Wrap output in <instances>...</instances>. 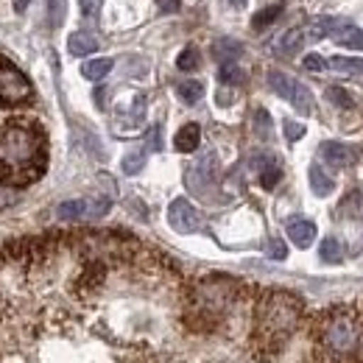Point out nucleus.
Returning a JSON list of instances; mask_svg holds the SVG:
<instances>
[{"label": "nucleus", "instance_id": "nucleus-21", "mask_svg": "<svg viewBox=\"0 0 363 363\" xmlns=\"http://www.w3.org/2000/svg\"><path fill=\"white\" fill-rule=\"evenodd\" d=\"M177 95H179L184 104H199V101H201V95H204V84H201V82H196V79H190V82H179V84H177Z\"/></svg>", "mask_w": 363, "mask_h": 363}, {"label": "nucleus", "instance_id": "nucleus-10", "mask_svg": "<svg viewBox=\"0 0 363 363\" xmlns=\"http://www.w3.org/2000/svg\"><path fill=\"white\" fill-rule=\"evenodd\" d=\"M199 143H201V126L199 123H184L174 137V145L182 154H193L199 148Z\"/></svg>", "mask_w": 363, "mask_h": 363}, {"label": "nucleus", "instance_id": "nucleus-8", "mask_svg": "<svg viewBox=\"0 0 363 363\" xmlns=\"http://www.w3.org/2000/svg\"><path fill=\"white\" fill-rule=\"evenodd\" d=\"M285 232H288L291 243H296L299 249H308V246L316 240V224L308 221V218H291Z\"/></svg>", "mask_w": 363, "mask_h": 363}, {"label": "nucleus", "instance_id": "nucleus-15", "mask_svg": "<svg viewBox=\"0 0 363 363\" xmlns=\"http://www.w3.org/2000/svg\"><path fill=\"white\" fill-rule=\"evenodd\" d=\"M305 45V31L302 28H291V31H285L282 37H279V43H277V50L282 53V56H296L299 50Z\"/></svg>", "mask_w": 363, "mask_h": 363}, {"label": "nucleus", "instance_id": "nucleus-13", "mask_svg": "<svg viewBox=\"0 0 363 363\" xmlns=\"http://www.w3.org/2000/svg\"><path fill=\"white\" fill-rule=\"evenodd\" d=\"M67 50L73 53V56H90L98 50V40L87 34V31H76V34H70V40H67Z\"/></svg>", "mask_w": 363, "mask_h": 363}, {"label": "nucleus", "instance_id": "nucleus-14", "mask_svg": "<svg viewBox=\"0 0 363 363\" xmlns=\"http://www.w3.org/2000/svg\"><path fill=\"white\" fill-rule=\"evenodd\" d=\"M115 67V62L112 59H106V56H101V59H90V62H84L82 65V76L87 79V82H101V79H106L109 76V70Z\"/></svg>", "mask_w": 363, "mask_h": 363}, {"label": "nucleus", "instance_id": "nucleus-35", "mask_svg": "<svg viewBox=\"0 0 363 363\" xmlns=\"http://www.w3.org/2000/svg\"><path fill=\"white\" fill-rule=\"evenodd\" d=\"M160 6H162V11H177L179 0H160Z\"/></svg>", "mask_w": 363, "mask_h": 363}, {"label": "nucleus", "instance_id": "nucleus-3", "mask_svg": "<svg viewBox=\"0 0 363 363\" xmlns=\"http://www.w3.org/2000/svg\"><path fill=\"white\" fill-rule=\"evenodd\" d=\"M34 98V87L23 70H17L11 62L0 59V104L17 106Z\"/></svg>", "mask_w": 363, "mask_h": 363}, {"label": "nucleus", "instance_id": "nucleus-20", "mask_svg": "<svg viewBox=\"0 0 363 363\" xmlns=\"http://www.w3.org/2000/svg\"><path fill=\"white\" fill-rule=\"evenodd\" d=\"M327 67H333L335 73H363V59H355V56H333L327 62Z\"/></svg>", "mask_w": 363, "mask_h": 363}, {"label": "nucleus", "instance_id": "nucleus-4", "mask_svg": "<svg viewBox=\"0 0 363 363\" xmlns=\"http://www.w3.org/2000/svg\"><path fill=\"white\" fill-rule=\"evenodd\" d=\"M168 224L171 229H177L179 235H193L204 227L201 221V213L187 201V199H174L168 204Z\"/></svg>", "mask_w": 363, "mask_h": 363}, {"label": "nucleus", "instance_id": "nucleus-5", "mask_svg": "<svg viewBox=\"0 0 363 363\" xmlns=\"http://www.w3.org/2000/svg\"><path fill=\"white\" fill-rule=\"evenodd\" d=\"M216 179V154L207 151L199 157V162L187 171V187L196 193H207V187Z\"/></svg>", "mask_w": 363, "mask_h": 363}, {"label": "nucleus", "instance_id": "nucleus-38", "mask_svg": "<svg viewBox=\"0 0 363 363\" xmlns=\"http://www.w3.org/2000/svg\"><path fill=\"white\" fill-rule=\"evenodd\" d=\"M229 6H235V9H243V6H246V0H229Z\"/></svg>", "mask_w": 363, "mask_h": 363}, {"label": "nucleus", "instance_id": "nucleus-30", "mask_svg": "<svg viewBox=\"0 0 363 363\" xmlns=\"http://www.w3.org/2000/svg\"><path fill=\"white\" fill-rule=\"evenodd\" d=\"M282 129H285V140H291V143H296V140H302V137H305V126H302V123H296V121H285V123H282Z\"/></svg>", "mask_w": 363, "mask_h": 363}, {"label": "nucleus", "instance_id": "nucleus-34", "mask_svg": "<svg viewBox=\"0 0 363 363\" xmlns=\"http://www.w3.org/2000/svg\"><path fill=\"white\" fill-rule=\"evenodd\" d=\"M95 6H98V0H82V9H84V14H87V17L95 14Z\"/></svg>", "mask_w": 363, "mask_h": 363}, {"label": "nucleus", "instance_id": "nucleus-9", "mask_svg": "<svg viewBox=\"0 0 363 363\" xmlns=\"http://www.w3.org/2000/svg\"><path fill=\"white\" fill-rule=\"evenodd\" d=\"M321 160L333 168H347L352 162V151L344 143H321Z\"/></svg>", "mask_w": 363, "mask_h": 363}, {"label": "nucleus", "instance_id": "nucleus-27", "mask_svg": "<svg viewBox=\"0 0 363 363\" xmlns=\"http://www.w3.org/2000/svg\"><path fill=\"white\" fill-rule=\"evenodd\" d=\"M255 132H257L260 140H269L272 137V118H269L266 109H257V115H255Z\"/></svg>", "mask_w": 363, "mask_h": 363}, {"label": "nucleus", "instance_id": "nucleus-17", "mask_svg": "<svg viewBox=\"0 0 363 363\" xmlns=\"http://www.w3.org/2000/svg\"><path fill=\"white\" fill-rule=\"evenodd\" d=\"M291 104H294V109L302 112V115H313V109H316V104H313V92L308 90L305 84H299V82H296V90H294V95H291Z\"/></svg>", "mask_w": 363, "mask_h": 363}, {"label": "nucleus", "instance_id": "nucleus-26", "mask_svg": "<svg viewBox=\"0 0 363 363\" xmlns=\"http://www.w3.org/2000/svg\"><path fill=\"white\" fill-rule=\"evenodd\" d=\"M327 98H330V104H335L338 109H352V106H355V98L344 90V87H330V90H327Z\"/></svg>", "mask_w": 363, "mask_h": 363}, {"label": "nucleus", "instance_id": "nucleus-23", "mask_svg": "<svg viewBox=\"0 0 363 363\" xmlns=\"http://www.w3.org/2000/svg\"><path fill=\"white\" fill-rule=\"evenodd\" d=\"M199 65H201V56H199V48H184L179 53V59H177V67H179L182 73H190V70H199Z\"/></svg>", "mask_w": 363, "mask_h": 363}, {"label": "nucleus", "instance_id": "nucleus-31", "mask_svg": "<svg viewBox=\"0 0 363 363\" xmlns=\"http://www.w3.org/2000/svg\"><path fill=\"white\" fill-rule=\"evenodd\" d=\"M277 14H279V6H272V9H266L263 14H257V17H255V28H263V26H269L272 20H277Z\"/></svg>", "mask_w": 363, "mask_h": 363}, {"label": "nucleus", "instance_id": "nucleus-32", "mask_svg": "<svg viewBox=\"0 0 363 363\" xmlns=\"http://www.w3.org/2000/svg\"><path fill=\"white\" fill-rule=\"evenodd\" d=\"M269 257H274V260H285V257H288V249H285L282 240L274 238L272 243H269Z\"/></svg>", "mask_w": 363, "mask_h": 363}, {"label": "nucleus", "instance_id": "nucleus-19", "mask_svg": "<svg viewBox=\"0 0 363 363\" xmlns=\"http://www.w3.org/2000/svg\"><path fill=\"white\" fill-rule=\"evenodd\" d=\"M333 26H335L333 17H313L308 23V28H305V40H324L333 31Z\"/></svg>", "mask_w": 363, "mask_h": 363}, {"label": "nucleus", "instance_id": "nucleus-2", "mask_svg": "<svg viewBox=\"0 0 363 363\" xmlns=\"http://www.w3.org/2000/svg\"><path fill=\"white\" fill-rule=\"evenodd\" d=\"M296 321H299V302L285 294H272L260 305V313H257V327L266 341L288 338L291 330L296 327Z\"/></svg>", "mask_w": 363, "mask_h": 363}, {"label": "nucleus", "instance_id": "nucleus-37", "mask_svg": "<svg viewBox=\"0 0 363 363\" xmlns=\"http://www.w3.org/2000/svg\"><path fill=\"white\" fill-rule=\"evenodd\" d=\"M151 148H160V129H151Z\"/></svg>", "mask_w": 363, "mask_h": 363}, {"label": "nucleus", "instance_id": "nucleus-28", "mask_svg": "<svg viewBox=\"0 0 363 363\" xmlns=\"http://www.w3.org/2000/svg\"><path fill=\"white\" fill-rule=\"evenodd\" d=\"M279 179H282V171H279V165H277V162H269V168L260 174V184H263L266 190H274Z\"/></svg>", "mask_w": 363, "mask_h": 363}, {"label": "nucleus", "instance_id": "nucleus-36", "mask_svg": "<svg viewBox=\"0 0 363 363\" xmlns=\"http://www.w3.org/2000/svg\"><path fill=\"white\" fill-rule=\"evenodd\" d=\"M28 3H31V0H14V11H17V14H23V11L28 9Z\"/></svg>", "mask_w": 363, "mask_h": 363}, {"label": "nucleus", "instance_id": "nucleus-33", "mask_svg": "<svg viewBox=\"0 0 363 363\" xmlns=\"http://www.w3.org/2000/svg\"><path fill=\"white\" fill-rule=\"evenodd\" d=\"M302 65H305V70H313V73H318V70H324V67H327V62H324L318 53L305 56V62H302Z\"/></svg>", "mask_w": 363, "mask_h": 363}, {"label": "nucleus", "instance_id": "nucleus-18", "mask_svg": "<svg viewBox=\"0 0 363 363\" xmlns=\"http://www.w3.org/2000/svg\"><path fill=\"white\" fill-rule=\"evenodd\" d=\"M240 50H243V45L240 43H235V40H216L213 43V53H216V59L224 65V62H235L238 56H240Z\"/></svg>", "mask_w": 363, "mask_h": 363}, {"label": "nucleus", "instance_id": "nucleus-11", "mask_svg": "<svg viewBox=\"0 0 363 363\" xmlns=\"http://www.w3.org/2000/svg\"><path fill=\"white\" fill-rule=\"evenodd\" d=\"M56 218H62V221H82V218H90V201H87V199L62 201V204L56 207Z\"/></svg>", "mask_w": 363, "mask_h": 363}, {"label": "nucleus", "instance_id": "nucleus-12", "mask_svg": "<svg viewBox=\"0 0 363 363\" xmlns=\"http://www.w3.org/2000/svg\"><path fill=\"white\" fill-rule=\"evenodd\" d=\"M308 179H311V190H313L316 196H330V193L335 190V182H333V177H330V174H324V168H321L318 162H313V165H311Z\"/></svg>", "mask_w": 363, "mask_h": 363}, {"label": "nucleus", "instance_id": "nucleus-6", "mask_svg": "<svg viewBox=\"0 0 363 363\" xmlns=\"http://www.w3.org/2000/svg\"><path fill=\"white\" fill-rule=\"evenodd\" d=\"M355 341H358V333H355V324L350 318H335L330 327H327V344L335 350V352H350L355 350Z\"/></svg>", "mask_w": 363, "mask_h": 363}, {"label": "nucleus", "instance_id": "nucleus-7", "mask_svg": "<svg viewBox=\"0 0 363 363\" xmlns=\"http://www.w3.org/2000/svg\"><path fill=\"white\" fill-rule=\"evenodd\" d=\"M330 37H333L338 45L350 48V50H363V28L347 23V20H335Z\"/></svg>", "mask_w": 363, "mask_h": 363}, {"label": "nucleus", "instance_id": "nucleus-25", "mask_svg": "<svg viewBox=\"0 0 363 363\" xmlns=\"http://www.w3.org/2000/svg\"><path fill=\"white\" fill-rule=\"evenodd\" d=\"M121 168H123V174H126V177L140 174V171L145 168V151H132V154H126V157H123V162H121Z\"/></svg>", "mask_w": 363, "mask_h": 363}, {"label": "nucleus", "instance_id": "nucleus-24", "mask_svg": "<svg viewBox=\"0 0 363 363\" xmlns=\"http://www.w3.org/2000/svg\"><path fill=\"white\" fill-rule=\"evenodd\" d=\"M243 79H246V73H243L235 62H224L221 70H218V82H221V84H240Z\"/></svg>", "mask_w": 363, "mask_h": 363}, {"label": "nucleus", "instance_id": "nucleus-22", "mask_svg": "<svg viewBox=\"0 0 363 363\" xmlns=\"http://www.w3.org/2000/svg\"><path fill=\"white\" fill-rule=\"evenodd\" d=\"M318 255H321L324 263H341V260H344V246H341L338 238H324Z\"/></svg>", "mask_w": 363, "mask_h": 363}, {"label": "nucleus", "instance_id": "nucleus-29", "mask_svg": "<svg viewBox=\"0 0 363 363\" xmlns=\"http://www.w3.org/2000/svg\"><path fill=\"white\" fill-rule=\"evenodd\" d=\"M67 14V0H50V26L59 28Z\"/></svg>", "mask_w": 363, "mask_h": 363}, {"label": "nucleus", "instance_id": "nucleus-16", "mask_svg": "<svg viewBox=\"0 0 363 363\" xmlns=\"http://www.w3.org/2000/svg\"><path fill=\"white\" fill-rule=\"evenodd\" d=\"M269 84H272V90L279 95V98H285V101H291V95L296 90V79H291L288 73H282V70H269Z\"/></svg>", "mask_w": 363, "mask_h": 363}, {"label": "nucleus", "instance_id": "nucleus-1", "mask_svg": "<svg viewBox=\"0 0 363 363\" xmlns=\"http://www.w3.org/2000/svg\"><path fill=\"white\" fill-rule=\"evenodd\" d=\"M48 148L40 126L9 123L0 129V182L23 187L45 174Z\"/></svg>", "mask_w": 363, "mask_h": 363}]
</instances>
